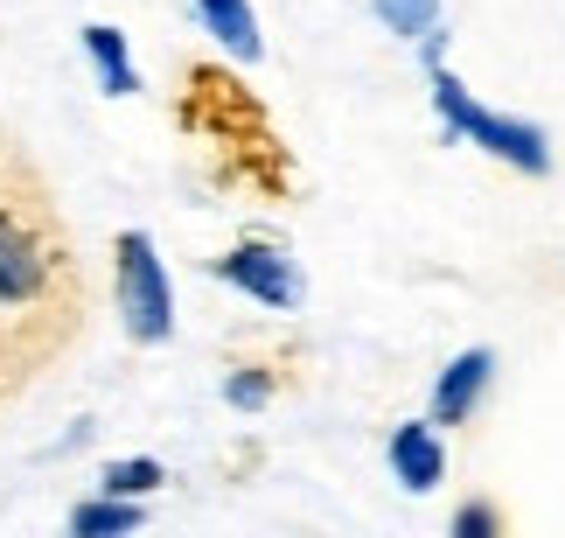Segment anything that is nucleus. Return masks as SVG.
I'll return each instance as SVG.
<instances>
[{
    "instance_id": "obj_1",
    "label": "nucleus",
    "mask_w": 565,
    "mask_h": 538,
    "mask_svg": "<svg viewBox=\"0 0 565 538\" xmlns=\"http://www.w3.org/2000/svg\"><path fill=\"white\" fill-rule=\"evenodd\" d=\"M21 161L0 176V308H77V260L42 189H14Z\"/></svg>"
},
{
    "instance_id": "obj_2",
    "label": "nucleus",
    "mask_w": 565,
    "mask_h": 538,
    "mask_svg": "<svg viewBox=\"0 0 565 538\" xmlns=\"http://www.w3.org/2000/svg\"><path fill=\"white\" fill-rule=\"evenodd\" d=\"M426 84H433V105H440L447 140H475L482 155H495L503 168H516V176H552V147H545V134H537V126L489 113V105L475 98L468 84L447 71V63H426Z\"/></svg>"
},
{
    "instance_id": "obj_3",
    "label": "nucleus",
    "mask_w": 565,
    "mask_h": 538,
    "mask_svg": "<svg viewBox=\"0 0 565 538\" xmlns=\"http://www.w3.org/2000/svg\"><path fill=\"white\" fill-rule=\"evenodd\" d=\"M113 294H119V321L134 342H168L175 336V287L147 231H119L113 239Z\"/></svg>"
},
{
    "instance_id": "obj_4",
    "label": "nucleus",
    "mask_w": 565,
    "mask_h": 538,
    "mask_svg": "<svg viewBox=\"0 0 565 538\" xmlns=\"http://www.w3.org/2000/svg\"><path fill=\"white\" fill-rule=\"evenodd\" d=\"M210 273L224 279V287L252 294L258 308H300V266H294L279 245H266V239H245V245H231L224 260H210Z\"/></svg>"
},
{
    "instance_id": "obj_5",
    "label": "nucleus",
    "mask_w": 565,
    "mask_h": 538,
    "mask_svg": "<svg viewBox=\"0 0 565 538\" xmlns=\"http://www.w3.org/2000/svg\"><path fill=\"white\" fill-rule=\"evenodd\" d=\"M384 462H391V476H398V483L412 489V497L440 489V483H447V447H440V426H433V420H405V426H391Z\"/></svg>"
},
{
    "instance_id": "obj_6",
    "label": "nucleus",
    "mask_w": 565,
    "mask_h": 538,
    "mask_svg": "<svg viewBox=\"0 0 565 538\" xmlns=\"http://www.w3.org/2000/svg\"><path fill=\"white\" fill-rule=\"evenodd\" d=\"M489 371H495V357H489V350H461L440 378H433V405H426V420H433V426H468V420H475V405H482V392H489Z\"/></svg>"
},
{
    "instance_id": "obj_7",
    "label": "nucleus",
    "mask_w": 565,
    "mask_h": 538,
    "mask_svg": "<svg viewBox=\"0 0 565 538\" xmlns=\"http://www.w3.org/2000/svg\"><path fill=\"white\" fill-rule=\"evenodd\" d=\"M195 21H203V35H216L237 63H258V14H252V0H195Z\"/></svg>"
},
{
    "instance_id": "obj_8",
    "label": "nucleus",
    "mask_w": 565,
    "mask_h": 538,
    "mask_svg": "<svg viewBox=\"0 0 565 538\" xmlns=\"http://www.w3.org/2000/svg\"><path fill=\"white\" fill-rule=\"evenodd\" d=\"M84 56H92V71H98V84H105L113 98H134V92H140V71H134L126 35L113 29V21H92V29H84Z\"/></svg>"
},
{
    "instance_id": "obj_9",
    "label": "nucleus",
    "mask_w": 565,
    "mask_h": 538,
    "mask_svg": "<svg viewBox=\"0 0 565 538\" xmlns=\"http://www.w3.org/2000/svg\"><path fill=\"white\" fill-rule=\"evenodd\" d=\"M147 510L126 504V497H84L71 510V538H134Z\"/></svg>"
},
{
    "instance_id": "obj_10",
    "label": "nucleus",
    "mask_w": 565,
    "mask_h": 538,
    "mask_svg": "<svg viewBox=\"0 0 565 538\" xmlns=\"http://www.w3.org/2000/svg\"><path fill=\"white\" fill-rule=\"evenodd\" d=\"M161 483H168V468H161L154 455H126V462H105L98 497H126V504H140V497H154Z\"/></svg>"
},
{
    "instance_id": "obj_11",
    "label": "nucleus",
    "mask_w": 565,
    "mask_h": 538,
    "mask_svg": "<svg viewBox=\"0 0 565 538\" xmlns=\"http://www.w3.org/2000/svg\"><path fill=\"white\" fill-rule=\"evenodd\" d=\"M377 21L391 35H405V42H426V35H440V0H371Z\"/></svg>"
},
{
    "instance_id": "obj_12",
    "label": "nucleus",
    "mask_w": 565,
    "mask_h": 538,
    "mask_svg": "<svg viewBox=\"0 0 565 538\" xmlns=\"http://www.w3.org/2000/svg\"><path fill=\"white\" fill-rule=\"evenodd\" d=\"M279 392V378H273V363H237V371L224 378V399L237 405V413H266Z\"/></svg>"
},
{
    "instance_id": "obj_13",
    "label": "nucleus",
    "mask_w": 565,
    "mask_h": 538,
    "mask_svg": "<svg viewBox=\"0 0 565 538\" xmlns=\"http://www.w3.org/2000/svg\"><path fill=\"white\" fill-rule=\"evenodd\" d=\"M447 538H503V504H495V497H468L461 510H454Z\"/></svg>"
},
{
    "instance_id": "obj_14",
    "label": "nucleus",
    "mask_w": 565,
    "mask_h": 538,
    "mask_svg": "<svg viewBox=\"0 0 565 538\" xmlns=\"http://www.w3.org/2000/svg\"><path fill=\"white\" fill-rule=\"evenodd\" d=\"M35 363H42V350H21V342H14V329H0V399H8L14 384L35 371Z\"/></svg>"
},
{
    "instance_id": "obj_15",
    "label": "nucleus",
    "mask_w": 565,
    "mask_h": 538,
    "mask_svg": "<svg viewBox=\"0 0 565 538\" xmlns=\"http://www.w3.org/2000/svg\"><path fill=\"white\" fill-rule=\"evenodd\" d=\"M8 168H14V155H8V140H0V176H8Z\"/></svg>"
}]
</instances>
